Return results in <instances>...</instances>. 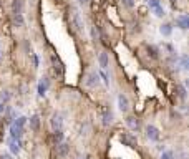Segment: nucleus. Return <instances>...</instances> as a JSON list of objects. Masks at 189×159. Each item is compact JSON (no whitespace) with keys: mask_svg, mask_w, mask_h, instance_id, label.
I'll use <instances>...</instances> for the list:
<instances>
[{"mask_svg":"<svg viewBox=\"0 0 189 159\" xmlns=\"http://www.w3.org/2000/svg\"><path fill=\"white\" fill-rule=\"evenodd\" d=\"M70 23H72V27L78 33L83 32V20H81L78 8H75V7H70Z\"/></svg>","mask_w":189,"mask_h":159,"instance_id":"1","label":"nucleus"},{"mask_svg":"<svg viewBox=\"0 0 189 159\" xmlns=\"http://www.w3.org/2000/svg\"><path fill=\"white\" fill-rule=\"evenodd\" d=\"M120 141L125 146H128V148H136V143H138L136 136L131 134V133H121L120 134Z\"/></svg>","mask_w":189,"mask_h":159,"instance_id":"2","label":"nucleus"},{"mask_svg":"<svg viewBox=\"0 0 189 159\" xmlns=\"http://www.w3.org/2000/svg\"><path fill=\"white\" fill-rule=\"evenodd\" d=\"M50 125L53 128V131H60V129H63V114L62 113H53L51 119H50Z\"/></svg>","mask_w":189,"mask_h":159,"instance_id":"3","label":"nucleus"},{"mask_svg":"<svg viewBox=\"0 0 189 159\" xmlns=\"http://www.w3.org/2000/svg\"><path fill=\"white\" fill-rule=\"evenodd\" d=\"M68 152H70V144L65 143V141L55 146V154H57L58 159H65V157L68 156Z\"/></svg>","mask_w":189,"mask_h":159,"instance_id":"4","label":"nucleus"},{"mask_svg":"<svg viewBox=\"0 0 189 159\" xmlns=\"http://www.w3.org/2000/svg\"><path fill=\"white\" fill-rule=\"evenodd\" d=\"M144 131H146V138L149 139V141H154V143H156V141H159V129L154 125H148Z\"/></svg>","mask_w":189,"mask_h":159,"instance_id":"5","label":"nucleus"},{"mask_svg":"<svg viewBox=\"0 0 189 159\" xmlns=\"http://www.w3.org/2000/svg\"><path fill=\"white\" fill-rule=\"evenodd\" d=\"M118 108H120L121 113H126L129 109V99L125 93H120V95H118Z\"/></svg>","mask_w":189,"mask_h":159,"instance_id":"6","label":"nucleus"},{"mask_svg":"<svg viewBox=\"0 0 189 159\" xmlns=\"http://www.w3.org/2000/svg\"><path fill=\"white\" fill-rule=\"evenodd\" d=\"M100 83V76H98V73L96 72H90L86 75V80H85V85L88 86V88H94Z\"/></svg>","mask_w":189,"mask_h":159,"instance_id":"7","label":"nucleus"},{"mask_svg":"<svg viewBox=\"0 0 189 159\" xmlns=\"http://www.w3.org/2000/svg\"><path fill=\"white\" fill-rule=\"evenodd\" d=\"M23 129H25V128H19V126H15L14 123H12V125H10V138L15 139V141H22Z\"/></svg>","mask_w":189,"mask_h":159,"instance_id":"8","label":"nucleus"},{"mask_svg":"<svg viewBox=\"0 0 189 159\" xmlns=\"http://www.w3.org/2000/svg\"><path fill=\"white\" fill-rule=\"evenodd\" d=\"M176 25H178L181 30H187L189 28V17L187 15H178L176 17Z\"/></svg>","mask_w":189,"mask_h":159,"instance_id":"9","label":"nucleus"},{"mask_svg":"<svg viewBox=\"0 0 189 159\" xmlns=\"http://www.w3.org/2000/svg\"><path fill=\"white\" fill-rule=\"evenodd\" d=\"M98 63H100V66H101V70L105 72V70L110 66V56H108V53H106V51L100 53V55H98Z\"/></svg>","mask_w":189,"mask_h":159,"instance_id":"10","label":"nucleus"},{"mask_svg":"<svg viewBox=\"0 0 189 159\" xmlns=\"http://www.w3.org/2000/svg\"><path fill=\"white\" fill-rule=\"evenodd\" d=\"M51 63H53V70H55V73H57L58 76H63L65 68H63L62 61L58 60V56H55V55H53V56H51Z\"/></svg>","mask_w":189,"mask_h":159,"instance_id":"11","label":"nucleus"},{"mask_svg":"<svg viewBox=\"0 0 189 159\" xmlns=\"http://www.w3.org/2000/svg\"><path fill=\"white\" fill-rule=\"evenodd\" d=\"M113 111L110 108H103V125L105 126H110L111 123H113Z\"/></svg>","mask_w":189,"mask_h":159,"instance_id":"12","label":"nucleus"},{"mask_svg":"<svg viewBox=\"0 0 189 159\" xmlns=\"http://www.w3.org/2000/svg\"><path fill=\"white\" fill-rule=\"evenodd\" d=\"M8 146H10V151H12V154H19L20 152V148H22V141H15V139H12L8 138Z\"/></svg>","mask_w":189,"mask_h":159,"instance_id":"13","label":"nucleus"},{"mask_svg":"<svg viewBox=\"0 0 189 159\" xmlns=\"http://www.w3.org/2000/svg\"><path fill=\"white\" fill-rule=\"evenodd\" d=\"M48 86H50V80L48 78H42V80H40V83H38V95L40 96H45Z\"/></svg>","mask_w":189,"mask_h":159,"instance_id":"14","label":"nucleus"},{"mask_svg":"<svg viewBox=\"0 0 189 159\" xmlns=\"http://www.w3.org/2000/svg\"><path fill=\"white\" fill-rule=\"evenodd\" d=\"M28 123H30V129H32V131H38V129H40V116L38 114L30 116Z\"/></svg>","mask_w":189,"mask_h":159,"instance_id":"15","label":"nucleus"},{"mask_svg":"<svg viewBox=\"0 0 189 159\" xmlns=\"http://www.w3.org/2000/svg\"><path fill=\"white\" fill-rule=\"evenodd\" d=\"M63 138H65L63 129H60V131H53V134H51V141H53V144H55V146L63 143Z\"/></svg>","mask_w":189,"mask_h":159,"instance_id":"16","label":"nucleus"},{"mask_svg":"<svg viewBox=\"0 0 189 159\" xmlns=\"http://www.w3.org/2000/svg\"><path fill=\"white\" fill-rule=\"evenodd\" d=\"M159 32H161L163 37H171V33H173V25H171V23H163V25L159 27Z\"/></svg>","mask_w":189,"mask_h":159,"instance_id":"17","label":"nucleus"},{"mask_svg":"<svg viewBox=\"0 0 189 159\" xmlns=\"http://www.w3.org/2000/svg\"><path fill=\"white\" fill-rule=\"evenodd\" d=\"M126 125L131 128L133 131H138V129H139V121H138L134 116H128V118H126Z\"/></svg>","mask_w":189,"mask_h":159,"instance_id":"18","label":"nucleus"},{"mask_svg":"<svg viewBox=\"0 0 189 159\" xmlns=\"http://www.w3.org/2000/svg\"><path fill=\"white\" fill-rule=\"evenodd\" d=\"M12 12L14 13H22L23 12V0H14L12 2Z\"/></svg>","mask_w":189,"mask_h":159,"instance_id":"19","label":"nucleus"},{"mask_svg":"<svg viewBox=\"0 0 189 159\" xmlns=\"http://www.w3.org/2000/svg\"><path fill=\"white\" fill-rule=\"evenodd\" d=\"M146 51H148V55H149L151 58H154V60L159 58V50L156 48L154 45H146Z\"/></svg>","mask_w":189,"mask_h":159,"instance_id":"20","label":"nucleus"},{"mask_svg":"<svg viewBox=\"0 0 189 159\" xmlns=\"http://www.w3.org/2000/svg\"><path fill=\"white\" fill-rule=\"evenodd\" d=\"M10 98H12V95H10V91H0V103L2 104H7L8 101H10Z\"/></svg>","mask_w":189,"mask_h":159,"instance_id":"21","label":"nucleus"},{"mask_svg":"<svg viewBox=\"0 0 189 159\" xmlns=\"http://www.w3.org/2000/svg\"><path fill=\"white\" fill-rule=\"evenodd\" d=\"M27 121H28V118H25V116H19V118H15L14 125H15V126H19V128H25Z\"/></svg>","mask_w":189,"mask_h":159,"instance_id":"22","label":"nucleus"},{"mask_svg":"<svg viewBox=\"0 0 189 159\" xmlns=\"http://www.w3.org/2000/svg\"><path fill=\"white\" fill-rule=\"evenodd\" d=\"M14 23H15L17 27H23V25H25L23 15H22V13H14Z\"/></svg>","mask_w":189,"mask_h":159,"instance_id":"23","label":"nucleus"},{"mask_svg":"<svg viewBox=\"0 0 189 159\" xmlns=\"http://www.w3.org/2000/svg\"><path fill=\"white\" fill-rule=\"evenodd\" d=\"M90 131H91V128H90V123H88V121H85V125H81L80 134H81V136H88V134H90Z\"/></svg>","mask_w":189,"mask_h":159,"instance_id":"24","label":"nucleus"},{"mask_svg":"<svg viewBox=\"0 0 189 159\" xmlns=\"http://www.w3.org/2000/svg\"><path fill=\"white\" fill-rule=\"evenodd\" d=\"M90 33H91V40L98 42V40H100V30H98V27H96V25H93V27L90 28Z\"/></svg>","mask_w":189,"mask_h":159,"instance_id":"25","label":"nucleus"},{"mask_svg":"<svg viewBox=\"0 0 189 159\" xmlns=\"http://www.w3.org/2000/svg\"><path fill=\"white\" fill-rule=\"evenodd\" d=\"M176 88H178V96L181 98V99H186V86L184 85H181V83H178V86H176Z\"/></svg>","mask_w":189,"mask_h":159,"instance_id":"26","label":"nucleus"},{"mask_svg":"<svg viewBox=\"0 0 189 159\" xmlns=\"http://www.w3.org/2000/svg\"><path fill=\"white\" fill-rule=\"evenodd\" d=\"M179 66H181V70H187V66H189V60H187V56L186 55H182L181 58H179Z\"/></svg>","mask_w":189,"mask_h":159,"instance_id":"27","label":"nucleus"},{"mask_svg":"<svg viewBox=\"0 0 189 159\" xmlns=\"http://www.w3.org/2000/svg\"><path fill=\"white\" fill-rule=\"evenodd\" d=\"M153 12H154V15H156V17H159V19L166 15V12H164V8L161 7V5H159V7H156V8H153Z\"/></svg>","mask_w":189,"mask_h":159,"instance_id":"28","label":"nucleus"},{"mask_svg":"<svg viewBox=\"0 0 189 159\" xmlns=\"http://www.w3.org/2000/svg\"><path fill=\"white\" fill-rule=\"evenodd\" d=\"M161 159H174V151H163Z\"/></svg>","mask_w":189,"mask_h":159,"instance_id":"29","label":"nucleus"},{"mask_svg":"<svg viewBox=\"0 0 189 159\" xmlns=\"http://www.w3.org/2000/svg\"><path fill=\"white\" fill-rule=\"evenodd\" d=\"M32 61H33V68L37 70V68H38V65H40V61H38V55H37V53H32Z\"/></svg>","mask_w":189,"mask_h":159,"instance_id":"30","label":"nucleus"},{"mask_svg":"<svg viewBox=\"0 0 189 159\" xmlns=\"http://www.w3.org/2000/svg\"><path fill=\"white\" fill-rule=\"evenodd\" d=\"M98 76H101V78H103V81H105V85H110V76L106 75L105 72H100V73H98Z\"/></svg>","mask_w":189,"mask_h":159,"instance_id":"31","label":"nucleus"},{"mask_svg":"<svg viewBox=\"0 0 189 159\" xmlns=\"http://www.w3.org/2000/svg\"><path fill=\"white\" fill-rule=\"evenodd\" d=\"M148 3H149V8H156V7H159V0H148Z\"/></svg>","mask_w":189,"mask_h":159,"instance_id":"32","label":"nucleus"},{"mask_svg":"<svg viewBox=\"0 0 189 159\" xmlns=\"http://www.w3.org/2000/svg\"><path fill=\"white\" fill-rule=\"evenodd\" d=\"M123 5L126 8H133L134 7V0H123Z\"/></svg>","mask_w":189,"mask_h":159,"instance_id":"33","label":"nucleus"},{"mask_svg":"<svg viewBox=\"0 0 189 159\" xmlns=\"http://www.w3.org/2000/svg\"><path fill=\"white\" fill-rule=\"evenodd\" d=\"M0 159H14V157H12V154H8V152H3V154H0Z\"/></svg>","mask_w":189,"mask_h":159,"instance_id":"34","label":"nucleus"},{"mask_svg":"<svg viewBox=\"0 0 189 159\" xmlns=\"http://www.w3.org/2000/svg\"><path fill=\"white\" fill-rule=\"evenodd\" d=\"M88 2H90V0H78V3H80V5H86Z\"/></svg>","mask_w":189,"mask_h":159,"instance_id":"35","label":"nucleus"},{"mask_svg":"<svg viewBox=\"0 0 189 159\" xmlns=\"http://www.w3.org/2000/svg\"><path fill=\"white\" fill-rule=\"evenodd\" d=\"M3 111H5V106H3L2 103H0V114H2V113H3Z\"/></svg>","mask_w":189,"mask_h":159,"instance_id":"36","label":"nucleus"},{"mask_svg":"<svg viewBox=\"0 0 189 159\" xmlns=\"http://www.w3.org/2000/svg\"><path fill=\"white\" fill-rule=\"evenodd\" d=\"M2 58H3V50H2V46H0V61H2Z\"/></svg>","mask_w":189,"mask_h":159,"instance_id":"37","label":"nucleus"},{"mask_svg":"<svg viewBox=\"0 0 189 159\" xmlns=\"http://www.w3.org/2000/svg\"><path fill=\"white\" fill-rule=\"evenodd\" d=\"M169 2H171V3H176V2H178V0H169Z\"/></svg>","mask_w":189,"mask_h":159,"instance_id":"38","label":"nucleus"},{"mask_svg":"<svg viewBox=\"0 0 189 159\" xmlns=\"http://www.w3.org/2000/svg\"><path fill=\"white\" fill-rule=\"evenodd\" d=\"M80 159H81V157H80Z\"/></svg>","mask_w":189,"mask_h":159,"instance_id":"39","label":"nucleus"}]
</instances>
